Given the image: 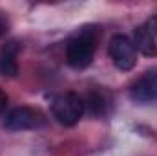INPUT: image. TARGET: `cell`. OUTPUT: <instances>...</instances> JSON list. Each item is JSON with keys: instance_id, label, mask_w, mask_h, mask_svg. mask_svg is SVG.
Returning <instances> with one entry per match:
<instances>
[{"instance_id": "1", "label": "cell", "mask_w": 157, "mask_h": 156, "mask_svg": "<svg viewBox=\"0 0 157 156\" xmlns=\"http://www.w3.org/2000/svg\"><path fill=\"white\" fill-rule=\"evenodd\" d=\"M51 114L59 123L71 127L78 123V119L84 114V101L73 92L60 94L51 101Z\"/></svg>"}, {"instance_id": "2", "label": "cell", "mask_w": 157, "mask_h": 156, "mask_svg": "<svg viewBox=\"0 0 157 156\" xmlns=\"http://www.w3.org/2000/svg\"><path fill=\"white\" fill-rule=\"evenodd\" d=\"M93 55H95V40L88 33L77 35L66 46V63L75 70H82L90 66L93 61Z\"/></svg>"}, {"instance_id": "3", "label": "cell", "mask_w": 157, "mask_h": 156, "mask_svg": "<svg viewBox=\"0 0 157 156\" xmlns=\"http://www.w3.org/2000/svg\"><path fill=\"white\" fill-rule=\"evenodd\" d=\"M108 50L113 64L121 72H130L137 64V50L126 35H113Z\"/></svg>"}, {"instance_id": "4", "label": "cell", "mask_w": 157, "mask_h": 156, "mask_svg": "<svg viewBox=\"0 0 157 156\" xmlns=\"http://www.w3.org/2000/svg\"><path fill=\"white\" fill-rule=\"evenodd\" d=\"M130 97L135 103H152L157 99V70H150L130 86Z\"/></svg>"}, {"instance_id": "5", "label": "cell", "mask_w": 157, "mask_h": 156, "mask_svg": "<svg viewBox=\"0 0 157 156\" xmlns=\"http://www.w3.org/2000/svg\"><path fill=\"white\" fill-rule=\"evenodd\" d=\"M39 123H40L39 112L29 109V107L13 109L4 119V127L7 130H29V129L39 127Z\"/></svg>"}, {"instance_id": "6", "label": "cell", "mask_w": 157, "mask_h": 156, "mask_svg": "<svg viewBox=\"0 0 157 156\" xmlns=\"http://www.w3.org/2000/svg\"><path fill=\"white\" fill-rule=\"evenodd\" d=\"M18 42L9 40L2 51H0V74L6 77H15L18 74V63H17V55H18Z\"/></svg>"}, {"instance_id": "7", "label": "cell", "mask_w": 157, "mask_h": 156, "mask_svg": "<svg viewBox=\"0 0 157 156\" xmlns=\"http://www.w3.org/2000/svg\"><path fill=\"white\" fill-rule=\"evenodd\" d=\"M133 46L137 51H141L143 55L146 57H154L157 55V44H155V35L148 30L146 24L143 26H137L133 30Z\"/></svg>"}, {"instance_id": "8", "label": "cell", "mask_w": 157, "mask_h": 156, "mask_svg": "<svg viewBox=\"0 0 157 156\" xmlns=\"http://www.w3.org/2000/svg\"><path fill=\"white\" fill-rule=\"evenodd\" d=\"M84 110H88L91 116H101L104 114L106 110V99L99 94V92H93L88 96V99L84 101Z\"/></svg>"}, {"instance_id": "9", "label": "cell", "mask_w": 157, "mask_h": 156, "mask_svg": "<svg viewBox=\"0 0 157 156\" xmlns=\"http://www.w3.org/2000/svg\"><path fill=\"white\" fill-rule=\"evenodd\" d=\"M146 26H148V30H150L154 35H157V15L155 17H152V18L146 22Z\"/></svg>"}, {"instance_id": "10", "label": "cell", "mask_w": 157, "mask_h": 156, "mask_svg": "<svg viewBox=\"0 0 157 156\" xmlns=\"http://www.w3.org/2000/svg\"><path fill=\"white\" fill-rule=\"evenodd\" d=\"M6 105H7V96H6V92L0 88V112H4Z\"/></svg>"}, {"instance_id": "11", "label": "cell", "mask_w": 157, "mask_h": 156, "mask_svg": "<svg viewBox=\"0 0 157 156\" xmlns=\"http://www.w3.org/2000/svg\"><path fill=\"white\" fill-rule=\"evenodd\" d=\"M6 31H7V22H6V20L2 18V17H0V37H2V35H4Z\"/></svg>"}]
</instances>
